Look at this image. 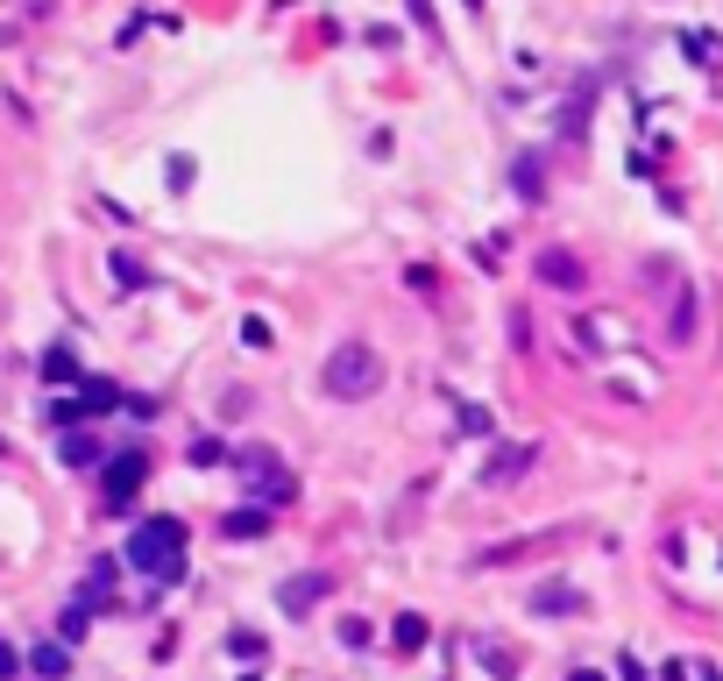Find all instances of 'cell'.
Segmentation results:
<instances>
[{"label":"cell","instance_id":"29","mask_svg":"<svg viewBox=\"0 0 723 681\" xmlns=\"http://www.w3.org/2000/svg\"><path fill=\"white\" fill-rule=\"evenodd\" d=\"M0 454H8V440H0Z\"/></svg>","mask_w":723,"mask_h":681},{"label":"cell","instance_id":"7","mask_svg":"<svg viewBox=\"0 0 723 681\" xmlns=\"http://www.w3.org/2000/svg\"><path fill=\"white\" fill-rule=\"evenodd\" d=\"M142 476H149V454H142V447H121L114 462H107V511H121V504L142 490Z\"/></svg>","mask_w":723,"mask_h":681},{"label":"cell","instance_id":"18","mask_svg":"<svg viewBox=\"0 0 723 681\" xmlns=\"http://www.w3.org/2000/svg\"><path fill=\"white\" fill-rule=\"evenodd\" d=\"M405 15L419 22V36H426V43H447V29H440V15H433V0H405Z\"/></svg>","mask_w":723,"mask_h":681},{"label":"cell","instance_id":"20","mask_svg":"<svg viewBox=\"0 0 723 681\" xmlns=\"http://www.w3.org/2000/svg\"><path fill=\"white\" fill-rule=\"evenodd\" d=\"M29 660H36V674H43V681H64V667H71V660H64V646H36Z\"/></svg>","mask_w":723,"mask_h":681},{"label":"cell","instance_id":"8","mask_svg":"<svg viewBox=\"0 0 723 681\" xmlns=\"http://www.w3.org/2000/svg\"><path fill=\"white\" fill-rule=\"evenodd\" d=\"M270 525H277V511H270V504H241V511H227V518H220V533H227V540H263Z\"/></svg>","mask_w":723,"mask_h":681},{"label":"cell","instance_id":"4","mask_svg":"<svg viewBox=\"0 0 723 681\" xmlns=\"http://www.w3.org/2000/svg\"><path fill=\"white\" fill-rule=\"evenodd\" d=\"M114 405H121V391L107 384V376H86V384H78L71 398H57V405H50V419H57V426H71V419H100V412H114Z\"/></svg>","mask_w":723,"mask_h":681},{"label":"cell","instance_id":"15","mask_svg":"<svg viewBox=\"0 0 723 681\" xmlns=\"http://www.w3.org/2000/svg\"><path fill=\"white\" fill-rule=\"evenodd\" d=\"M667 341H695V291L681 284V306H674V320H667Z\"/></svg>","mask_w":723,"mask_h":681},{"label":"cell","instance_id":"23","mask_svg":"<svg viewBox=\"0 0 723 681\" xmlns=\"http://www.w3.org/2000/svg\"><path fill=\"white\" fill-rule=\"evenodd\" d=\"M164 171H171V192H192V171H199V164H192V157H171Z\"/></svg>","mask_w":723,"mask_h":681},{"label":"cell","instance_id":"27","mask_svg":"<svg viewBox=\"0 0 723 681\" xmlns=\"http://www.w3.org/2000/svg\"><path fill=\"white\" fill-rule=\"evenodd\" d=\"M15 667H22V653H15V646H8V639H0V681H8V674H15Z\"/></svg>","mask_w":723,"mask_h":681},{"label":"cell","instance_id":"16","mask_svg":"<svg viewBox=\"0 0 723 681\" xmlns=\"http://www.w3.org/2000/svg\"><path fill=\"white\" fill-rule=\"evenodd\" d=\"M107 270L121 277V291H142V284H149V270H142V263L128 256V249H114V256H107Z\"/></svg>","mask_w":723,"mask_h":681},{"label":"cell","instance_id":"19","mask_svg":"<svg viewBox=\"0 0 723 681\" xmlns=\"http://www.w3.org/2000/svg\"><path fill=\"white\" fill-rule=\"evenodd\" d=\"M64 462H71V469H93V462H100V447H93L86 433H64Z\"/></svg>","mask_w":723,"mask_h":681},{"label":"cell","instance_id":"12","mask_svg":"<svg viewBox=\"0 0 723 681\" xmlns=\"http://www.w3.org/2000/svg\"><path fill=\"white\" fill-rule=\"evenodd\" d=\"M532 611L539 618H568V611H582V596L568 582H546V589H532Z\"/></svg>","mask_w":723,"mask_h":681},{"label":"cell","instance_id":"10","mask_svg":"<svg viewBox=\"0 0 723 681\" xmlns=\"http://www.w3.org/2000/svg\"><path fill=\"white\" fill-rule=\"evenodd\" d=\"M589 100H596V79H582V86H575V100H568V107L553 114V121H560V135H568V142H582V135H589Z\"/></svg>","mask_w":723,"mask_h":681},{"label":"cell","instance_id":"14","mask_svg":"<svg viewBox=\"0 0 723 681\" xmlns=\"http://www.w3.org/2000/svg\"><path fill=\"white\" fill-rule=\"evenodd\" d=\"M525 462H532V447H497V462L482 469V483H511V476H525Z\"/></svg>","mask_w":723,"mask_h":681},{"label":"cell","instance_id":"28","mask_svg":"<svg viewBox=\"0 0 723 681\" xmlns=\"http://www.w3.org/2000/svg\"><path fill=\"white\" fill-rule=\"evenodd\" d=\"M568 681H603V674H596V667H575V674H568Z\"/></svg>","mask_w":723,"mask_h":681},{"label":"cell","instance_id":"3","mask_svg":"<svg viewBox=\"0 0 723 681\" xmlns=\"http://www.w3.org/2000/svg\"><path fill=\"white\" fill-rule=\"evenodd\" d=\"M234 469H241V483H249V504H291L298 497V483H291V469L277 462V447H241L234 454Z\"/></svg>","mask_w":723,"mask_h":681},{"label":"cell","instance_id":"22","mask_svg":"<svg viewBox=\"0 0 723 681\" xmlns=\"http://www.w3.org/2000/svg\"><path fill=\"white\" fill-rule=\"evenodd\" d=\"M213 462H234L220 440H192V469H213Z\"/></svg>","mask_w":723,"mask_h":681},{"label":"cell","instance_id":"26","mask_svg":"<svg viewBox=\"0 0 723 681\" xmlns=\"http://www.w3.org/2000/svg\"><path fill=\"white\" fill-rule=\"evenodd\" d=\"M461 433H490V412H482V405H461Z\"/></svg>","mask_w":723,"mask_h":681},{"label":"cell","instance_id":"25","mask_svg":"<svg viewBox=\"0 0 723 681\" xmlns=\"http://www.w3.org/2000/svg\"><path fill=\"white\" fill-rule=\"evenodd\" d=\"M227 653H241V660H256V653H263V639H256V632H234V639H227Z\"/></svg>","mask_w":723,"mask_h":681},{"label":"cell","instance_id":"13","mask_svg":"<svg viewBox=\"0 0 723 681\" xmlns=\"http://www.w3.org/2000/svg\"><path fill=\"white\" fill-rule=\"evenodd\" d=\"M43 384H86V376H78V355L57 341V348H43Z\"/></svg>","mask_w":723,"mask_h":681},{"label":"cell","instance_id":"1","mask_svg":"<svg viewBox=\"0 0 723 681\" xmlns=\"http://www.w3.org/2000/svg\"><path fill=\"white\" fill-rule=\"evenodd\" d=\"M319 391H327V398H341V405L376 398V391H383V355H376L369 341H341L327 362H319Z\"/></svg>","mask_w":723,"mask_h":681},{"label":"cell","instance_id":"24","mask_svg":"<svg viewBox=\"0 0 723 681\" xmlns=\"http://www.w3.org/2000/svg\"><path fill=\"white\" fill-rule=\"evenodd\" d=\"M241 341H249V348H270V320L249 313V320H241Z\"/></svg>","mask_w":723,"mask_h":681},{"label":"cell","instance_id":"21","mask_svg":"<svg viewBox=\"0 0 723 681\" xmlns=\"http://www.w3.org/2000/svg\"><path fill=\"white\" fill-rule=\"evenodd\" d=\"M681 43L695 50V64H723V43H716V36H702V29H688Z\"/></svg>","mask_w":723,"mask_h":681},{"label":"cell","instance_id":"11","mask_svg":"<svg viewBox=\"0 0 723 681\" xmlns=\"http://www.w3.org/2000/svg\"><path fill=\"white\" fill-rule=\"evenodd\" d=\"M511 192L518 199H546V157H539V149H525V157L511 164Z\"/></svg>","mask_w":723,"mask_h":681},{"label":"cell","instance_id":"5","mask_svg":"<svg viewBox=\"0 0 723 681\" xmlns=\"http://www.w3.org/2000/svg\"><path fill=\"white\" fill-rule=\"evenodd\" d=\"M334 589V568H305V575H291V582H277V611L284 618H305L319 596Z\"/></svg>","mask_w":723,"mask_h":681},{"label":"cell","instance_id":"2","mask_svg":"<svg viewBox=\"0 0 723 681\" xmlns=\"http://www.w3.org/2000/svg\"><path fill=\"white\" fill-rule=\"evenodd\" d=\"M128 568H142L156 582H178L185 575V525L178 518H142L128 533Z\"/></svg>","mask_w":723,"mask_h":681},{"label":"cell","instance_id":"17","mask_svg":"<svg viewBox=\"0 0 723 681\" xmlns=\"http://www.w3.org/2000/svg\"><path fill=\"white\" fill-rule=\"evenodd\" d=\"M390 639H397V653H419V646H426V618H419V611H405Z\"/></svg>","mask_w":723,"mask_h":681},{"label":"cell","instance_id":"6","mask_svg":"<svg viewBox=\"0 0 723 681\" xmlns=\"http://www.w3.org/2000/svg\"><path fill=\"white\" fill-rule=\"evenodd\" d=\"M532 270H539V284H546V291H589V263H582L575 249H539V263H532Z\"/></svg>","mask_w":723,"mask_h":681},{"label":"cell","instance_id":"9","mask_svg":"<svg viewBox=\"0 0 723 681\" xmlns=\"http://www.w3.org/2000/svg\"><path fill=\"white\" fill-rule=\"evenodd\" d=\"M575 334H582V341H589V348H596V355H603V348H617V355H624V341H631V334H624V320H617V313H589V320H582V327H575Z\"/></svg>","mask_w":723,"mask_h":681}]
</instances>
